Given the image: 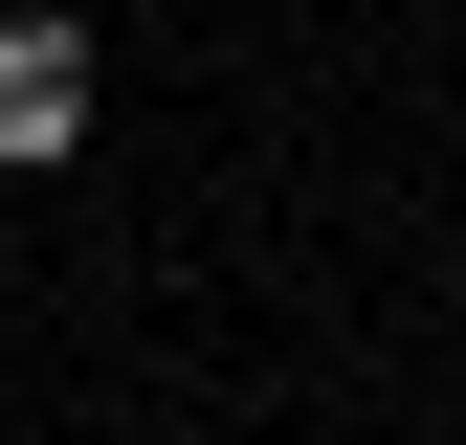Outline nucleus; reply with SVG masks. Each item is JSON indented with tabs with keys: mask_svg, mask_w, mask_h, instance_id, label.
I'll use <instances>...</instances> for the list:
<instances>
[{
	"mask_svg": "<svg viewBox=\"0 0 466 445\" xmlns=\"http://www.w3.org/2000/svg\"><path fill=\"white\" fill-rule=\"evenodd\" d=\"M67 134H89V45L67 23H0V179H45Z\"/></svg>",
	"mask_w": 466,
	"mask_h": 445,
	"instance_id": "1",
	"label": "nucleus"
}]
</instances>
